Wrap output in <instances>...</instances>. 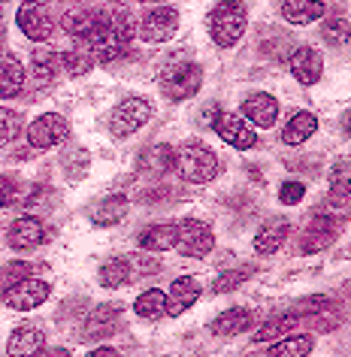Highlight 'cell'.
<instances>
[{
    "mask_svg": "<svg viewBox=\"0 0 351 357\" xmlns=\"http://www.w3.org/2000/svg\"><path fill=\"white\" fill-rule=\"evenodd\" d=\"M173 169L185 178V182L206 185L218 176V158H215L212 149L200 146V142H185V146L176 149Z\"/></svg>",
    "mask_w": 351,
    "mask_h": 357,
    "instance_id": "obj_1",
    "label": "cell"
},
{
    "mask_svg": "<svg viewBox=\"0 0 351 357\" xmlns=\"http://www.w3.org/2000/svg\"><path fill=\"white\" fill-rule=\"evenodd\" d=\"M246 22H248V13L242 3H215L209 19H206L212 40L218 43L221 49L237 46L242 40V33H246Z\"/></svg>",
    "mask_w": 351,
    "mask_h": 357,
    "instance_id": "obj_2",
    "label": "cell"
},
{
    "mask_svg": "<svg viewBox=\"0 0 351 357\" xmlns=\"http://www.w3.org/2000/svg\"><path fill=\"white\" fill-rule=\"evenodd\" d=\"M203 85V70L191 64V61H176L160 73V88L170 100H188L200 91Z\"/></svg>",
    "mask_w": 351,
    "mask_h": 357,
    "instance_id": "obj_3",
    "label": "cell"
},
{
    "mask_svg": "<svg viewBox=\"0 0 351 357\" xmlns=\"http://www.w3.org/2000/svg\"><path fill=\"white\" fill-rule=\"evenodd\" d=\"M149 119H151V103L146 97H124L110 115V130L112 137H130Z\"/></svg>",
    "mask_w": 351,
    "mask_h": 357,
    "instance_id": "obj_4",
    "label": "cell"
},
{
    "mask_svg": "<svg viewBox=\"0 0 351 357\" xmlns=\"http://www.w3.org/2000/svg\"><path fill=\"white\" fill-rule=\"evenodd\" d=\"M179 31V13L173 6H149L140 19V40L142 43H167Z\"/></svg>",
    "mask_w": 351,
    "mask_h": 357,
    "instance_id": "obj_5",
    "label": "cell"
},
{
    "mask_svg": "<svg viewBox=\"0 0 351 357\" xmlns=\"http://www.w3.org/2000/svg\"><path fill=\"white\" fill-rule=\"evenodd\" d=\"M212 128L224 142H230V146L239 149V151H248V149L257 146L255 128H251V124L237 112H218V119L212 121Z\"/></svg>",
    "mask_w": 351,
    "mask_h": 357,
    "instance_id": "obj_6",
    "label": "cell"
},
{
    "mask_svg": "<svg viewBox=\"0 0 351 357\" xmlns=\"http://www.w3.org/2000/svg\"><path fill=\"white\" fill-rule=\"evenodd\" d=\"M179 239H176V248H179V255H185V257H206L212 252V245H215V236H212V230L200 225V221H194V218H185V221H179Z\"/></svg>",
    "mask_w": 351,
    "mask_h": 357,
    "instance_id": "obj_7",
    "label": "cell"
},
{
    "mask_svg": "<svg viewBox=\"0 0 351 357\" xmlns=\"http://www.w3.org/2000/svg\"><path fill=\"white\" fill-rule=\"evenodd\" d=\"M70 137V124L55 112H46L31 121L28 128V142L31 149H55Z\"/></svg>",
    "mask_w": 351,
    "mask_h": 357,
    "instance_id": "obj_8",
    "label": "cell"
},
{
    "mask_svg": "<svg viewBox=\"0 0 351 357\" xmlns=\"http://www.w3.org/2000/svg\"><path fill=\"white\" fill-rule=\"evenodd\" d=\"M49 236H52V230L43 225L40 218L22 215V218H15L13 225H10L6 243H10V248H15V252H31V248L49 243Z\"/></svg>",
    "mask_w": 351,
    "mask_h": 357,
    "instance_id": "obj_9",
    "label": "cell"
},
{
    "mask_svg": "<svg viewBox=\"0 0 351 357\" xmlns=\"http://www.w3.org/2000/svg\"><path fill=\"white\" fill-rule=\"evenodd\" d=\"M339 225H342V215H336V218L333 215H312L309 227L303 230L300 243H297V252L312 255V252H318V248H327L333 239H336Z\"/></svg>",
    "mask_w": 351,
    "mask_h": 357,
    "instance_id": "obj_10",
    "label": "cell"
},
{
    "mask_svg": "<svg viewBox=\"0 0 351 357\" xmlns=\"http://www.w3.org/2000/svg\"><path fill=\"white\" fill-rule=\"evenodd\" d=\"M49 294H52V288L43 279H24V282H15L3 291V303L10 309L31 312V309L43 306V303L49 300Z\"/></svg>",
    "mask_w": 351,
    "mask_h": 357,
    "instance_id": "obj_11",
    "label": "cell"
},
{
    "mask_svg": "<svg viewBox=\"0 0 351 357\" xmlns=\"http://www.w3.org/2000/svg\"><path fill=\"white\" fill-rule=\"evenodd\" d=\"M19 28L28 40L33 43H46L55 31V22H52V13L46 3H22L19 6Z\"/></svg>",
    "mask_w": 351,
    "mask_h": 357,
    "instance_id": "obj_12",
    "label": "cell"
},
{
    "mask_svg": "<svg viewBox=\"0 0 351 357\" xmlns=\"http://www.w3.org/2000/svg\"><path fill=\"white\" fill-rule=\"evenodd\" d=\"M287 67H291V73L300 85H315L324 73V55L315 46H300L291 52Z\"/></svg>",
    "mask_w": 351,
    "mask_h": 357,
    "instance_id": "obj_13",
    "label": "cell"
},
{
    "mask_svg": "<svg viewBox=\"0 0 351 357\" xmlns=\"http://www.w3.org/2000/svg\"><path fill=\"white\" fill-rule=\"evenodd\" d=\"M242 119H248L251 128H273L278 119V100L267 91H255L242 100Z\"/></svg>",
    "mask_w": 351,
    "mask_h": 357,
    "instance_id": "obj_14",
    "label": "cell"
},
{
    "mask_svg": "<svg viewBox=\"0 0 351 357\" xmlns=\"http://www.w3.org/2000/svg\"><path fill=\"white\" fill-rule=\"evenodd\" d=\"M119 321H121V306H119V303H103V306H97L91 315H88L82 339H85V342H94V339L110 336V333L119 330Z\"/></svg>",
    "mask_w": 351,
    "mask_h": 357,
    "instance_id": "obj_15",
    "label": "cell"
},
{
    "mask_svg": "<svg viewBox=\"0 0 351 357\" xmlns=\"http://www.w3.org/2000/svg\"><path fill=\"white\" fill-rule=\"evenodd\" d=\"M46 348V333L33 324H22L13 330L10 342H6V354L10 357H40Z\"/></svg>",
    "mask_w": 351,
    "mask_h": 357,
    "instance_id": "obj_16",
    "label": "cell"
},
{
    "mask_svg": "<svg viewBox=\"0 0 351 357\" xmlns=\"http://www.w3.org/2000/svg\"><path fill=\"white\" fill-rule=\"evenodd\" d=\"M200 291L203 284L200 279H194V275H182V279H176L170 284V294H167V315H182L194 306L197 300H200Z\"/></svg>",
    "mask_w": 351,
    "mask_h": 357,
    "instance_id": "obj_17",
    "label": "cell"
},
{
    "mask_svg": "<svg viewBox=\"0 0 351 357\" xmlns=\"http://www.w3.org/2000/svg\"><path fill=\"white\" fill-rule=\"evenodd\" d=\"M58 70H61V55L55 49H49V46L33 49V55H31V82L33 85L37 88L52 85L58 76Z\"/></svg>",
    "mask_w": 351,
    "mask_h": 357,
    "instance_id": "obj_18",
    "label": "cell"
},
{
    "mask_svg": "<svg viewBox=\"0 0 351 357\" xmlns=\"http://www.w3.org/2000/svg\"><path fill=\"white\" fill-rule=\"evenodd\" d=\"M24 79H28V73H24L22 61L15 55H0V97H19L22 88H24Z\"/></svg>",
    "mask_w": 351,
    "mask_h": 357,
    "instance_id": "obj_19",
    "label": "cell"
},
{
    "mask_svg": "<svg viewBox=\"0 0 351 357\" xmlns=\"http://www.w3.org/2000/svg\"><path fill=\"white\" fill-rule=\"evenodd\" d=\"M255 324V315H251L248 309H227L224 315H218L209 324L212 330V336H221V339H227V336H239V333H246V330Z\"/></svg>",
    "mask_w": 351,
    "mask_h": 357,
    "instance_id": "obj_20",
    "label": "cell"
},
{
    "mask_svg": "<svg viewBox=\"0 0 351 357\" xmlns=\"http://www.w3.org/2000/svg\"><path fill=\"white\" fill-rule=\"evenodd\" d=\"M176 239H179L176 225H155L140 234V248L142 252H170V248H176Z\"/></svg>",
    "mask_w": 351,
    "mask_h": 357,
    "instance_id": "obj_21",
    "label": "cell"
},
{
    "mask_svg": "<svg viewBox=\"0 0 351 357\" xmlns=\"http://www.w3.org/2000/svg\"><path fill=\"white\" fill-rule=\"evenodd\" d=\"M315 130H318V119H315L312 112L300 109V112H294V115H291V121L285 124L282 142H285V146H300V142L309 139Z\"/></svg>",
    "mask_w": 351,
    "mask_h": 357,
    "instance_id": "obj_22",
    "label": "cell"
},
{
    "mask_svg": "<svg viewBox=\"0 0 351 357\" xmlns=\"http://www.w3.org/2000/svg\"><path fill=\"white\" fill-rule=\"evenodd\" d=\"M287 236H291V225H287V221H273V225L260 227L255 234V252L257 255H273L285 245Z\"/></svg>",
    "mask_w": 351,
    "mask_h": 357,
    "instance_id": "obj_23",
    "label": "cell"
},
{
    "mask_svg": "<svg viewBox=\"0 0 351 357\" xmlns=\"http://www.w3.org/2000/svg\"><path fill=\"white\" fill-rule=\"evenodd\" d=\"M324 10H327V6L312 3V0H287V3H282V15H285V22H291V24L318 22V19H324Z\"/></svg>",
    "mask_w": 351,
    "mask_h": 357,
    "instance_id": "obj_24",
    "label": "cell"
},
{
    "mask_svg": "<svg viewBox=\"0 0 351 357\" xmlns=\"http://www.w3.org/2000/svg\"><path fill=\"white\" fill-rule=\"evenodd\" d=\"M297 324H300V315H297V312H287V315L269 318L264 327H257V333L251 339H255V342H273V339L291 336V330H297Z\"/></svg>",
    "mask_w": 351,
    "mask_h": 357,
    "instance_id": "obj_25",
    "label": "cell"
},
{
    "mask_svg": "<svg viewBox=\"0 0 351 357\" xmlns=\"http://www.w3.org/2000/svg\"><path fill=\"white\" fill-rule=\"evenodd\" d=\"M315 348L312 336H285L278 342L269 345L267 357H309V351Z\"/></svg>",
    "mask_w": 351,
    "mask_h": 357,
    "instance_id": "obj_26",
    "label": "cell"
},
{
    "mask_svg": "<svg viewBox=\"0 0 351 357\" xmlns=\"http://www.w3.org/2000/svg\"><path fill=\"white\" fill-rule=\"evenodd\" d=\"M124 212H128V197H124V194H112V197H106L100 206L94 209V225L112 227L124 218Z\"/></svg>",
    "mask_w": 351,
    "mask_h": 357,
    "instance_id": "obj_27",
    "label": "cell"
},
{
    "mask_svg": "<svg viewBox=\"0 0 351 357\" xmlns=\"http://www.w3.org/2000/svg\"><path fill=\"white\" fill-rule=\"evenodd\" d=\"M133 312H137L140 318H160V315H167V294L158 291V288L140 294L137 303H133Z\"/></svg>",
    "mask_w": 351,
    "mask_h": 357,
    "instance_id": "obj_28",
    "label": "cell"
},
{
    "mask_svg": "<svg viewBox=\"0 0 351 357\" xmlns=\"http://www.w3.org/2000/svg\"><path fill=\"white\" fill-rule=\"evenodd\" d=\"M91 64H94L91 49H82V46H73L70 52L61 55V67H64L70 76H85L88 70H91Z\"/></svg>",
    "mask_w": 351,
    "mask_h": 357,
    "instance_id": "obj_29",
    "label": "cell"
},
{
    "mask_svg": "<svg viewBox=\"0 0 351 357\" xmlns=\"http://www.w3.org/2000/svg\"><path fill=\"white\" fill-rule=\"evenodd\" d=\"M330 197L333 200L351 197V160H339L330 169Z\"/></svg>",
    "mask_w": 351,
    "mask_h": 357,
    "instance_id": "obj_30",
    "label": "cell"
},
{
    "mask_svg": "<svg viewBox=\"0 0 351 357\" xmlns=\"http://www.w3.org/2000/svg\"><path fill=\"white\" fill-rule=\"evenodd\" d=\"M124 264H128L130 279H137V275H155V273H160V261L155 255H146V252L128 255V257H124Z\"/></svg>",
    "mask_w": 351,
    "mask_h": 357,
    "instance_id": "obj_31",
    "label": "cell"
},
{
    "mask_svg": "<svg viewBox=\"0 0 351 357\" xmlns=\"http://www.w3.org/2000/svg\"><path fill=\"white\" fill-rule=\"evenodd\" d=\"M128 279H130V273H128V264H124V257L100 266V284H103V288H121Z\"/></svg>",
    "mask_w": 351,
    "mask_h": 357,
    "instance_id": "obj_32",
    "label": "cell"
},
{
    "mask_svg": "<svg viewBox=\"0 0 351 357\" xmlns=\"http://www.w3.org/2000/svg\"><path fill=\"white\" fill-rule=\"evenodd\" d=\"M321 33H324V40H327L330 46H345V40L351 37V24H348V19L336 15V19H327V22H324Z\"/></svg>",
    "mask_w": 351,
    "mask_h": 357,
    "instance_id": "obj_33",
    "label": "cell"
},
{
    "mask_svg": "<svg viewBox=\"0 0 351 357\" xmlns=\"http://www.w3.org/2000/svg\"><path fill=\"white\" fill-rule=\"evenodd\" d=\"M19 133H22V115L15 109H3L0 106V146L13 142Z\"/></svg>",
    "mask_w": 351,
    "mask_h": 357,
    "instance_id": "obj_34",
    "label": "cell"
},
{
    "mask_svg": "<svg viewBox=\"0 0 351 357\" xmlns=\"http://www.w3.org/2000/svg\"><path fill=\"white\" fill-rule=\"evenodd\" d=\"M246 279H248V270H227V273H221L218 279L212 282V294H227L233 288H239Z\"/></svg>",
    "mask_w": 351,
    "mask_h": 357,
    "instance_id": "obj_35",
    "label": "cell"
},
{
    "mask_svg": "<svg viewBox=\"0 0 351 357\" xmlns=\"http://www.w3.org/2000/svg\"><path fill=\"white\" fill-rule=\"evenodd\" d=\"M64 167H67V176L73 178V182H76V178H82L88 173V151L85 149H73L64 158Z\"/></svg>",
    "mask_w": 351,
    "mask_h": 357,
    "instance_id": "obj_36",
    "label": "cell"
},
{
    "mask_svg": "<svg viewBox=\"0 0 351 357\" xmlns=\"http://www.w3.org/2000/svg\"><path fill=\"white\" fill-rule=\"evenodd\" d=\"M303 197H306L303 182H282V188H278V203H285V206H297Z\"/></svg>",
    "mask_w": 351,
    "mask_h": 357,
    "instance_id": "obj_37",
    "label": "cell"
},
{
    "mask_svg": "<svg viewBox=\"0 0 351 357\" xmlns=\"http://www.w3.org/2000/svg\"><path fill=\"white\" fill-rule=\"evenodd\" d=\"M13 200H15V185H13V178L0 176V209L13 206Z\"/></svg>",
    "mask_w": 351,
    "mask_h": 357,
    "instance_id": "obj_38",
    "label": "cell"
},
{
    "mask_svg": "<svg viewBox=\"0 0 351 357\" xmlns=\"http://www.w3.org/2000/svg\"><path fill=\"white\" fill-rule=\"evenodd\" d=\"M88 357H119V351L115 348H110V345H100V348H94Z\"/></svg>",
    "mask_w": 351,
    "mask_h": 357,
    "instance_id": "obj_39",
    "label": "cell"
},
{
    "mask_svg": "<svg viewBox=\"0 0 351 357\" xmlns=\"http://www.w3.org/2000/svg\"><path fill=\"white\" fill-rule=\"evenodd\" d=\"M342 130H345V137L351 139V109H348L345 115H342Z\"/></svg>",
    "mask_w": 351,
    "mask_h": 357,
    "instance_id": "obj_40",
    "label": "cell"
},
{
    "mask_svg": "<svg viewBox=\"0 0 351 357\" xmlns=\"http://www.w3.org/2000/svg\"><path fill=\"white\" fill-rule=\"evenodd\" d=\"M43 357H70V351H67V348H55V351H46Z\"/></svg>",
    "mask_w": 351,
    "mask_h": 357,
    "instance_id": "obj_41",
    "label": "cell"
}]
</instances>
